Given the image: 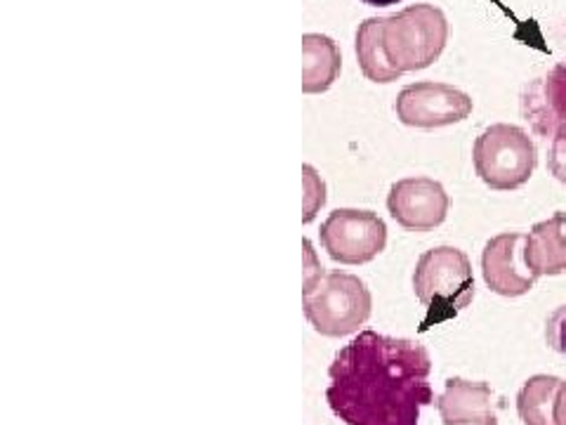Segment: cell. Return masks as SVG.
Segmentation results:
<instances>
[{"label": "cell", "instance_id": "cell-6", "mask_svg": "<svg viewBox=\"0 0 566 425\" xmlns=\"http://www.w3.org/2000/svg\"><path fill=\"white\" fill-rule=\"evenodd\" d=\"M522 112L543 139H551L547 168L566 185V60L526 87Z\"/></svg>", "mask_w": 566, "mask_h": 425}, {"label": "cell", "instance_id": "cell-5", "mask_svg": "<svg viewBox=\"0 0 566 425\" xmlns=\"http://www.w3.org/2000/svg\"><path fill=\"white\" fill-rule=\"evenodd\" d=\"M472 158L476 175L495 191L520 189L528 183L538 164L534 139L510 123H495L476 137Z\"/></svg>", "mask_w": 566, "mask_h": 425}, {"label": "cell", "instance_id": "cell-8", "mask_svg": "<svg viewBox=\"0 0 566 425\" xmlns=\"http://www.w3.org/2000/svg\"><path fill=\"white\" fill-rule=\"evenodd\" d=\"M397 118L411 128H444L472 114V97L447 83L420 81L406 85L397 97Z\"/></svg>", "mask_w": 566, "mask_h": 425}, {"label": "cell", "instance_id": "cell-4", "mask_svg": "<svg viewBox=\"0 0 566 425\" xmlns=\"http://www.w3.org/2000/svg\"><path fill=\"white\" fill-rule=\"evenodd\" d=\"M413 291L428 308L420 333L449 322L463 312L474 298V274L470 258L453 246H437L424 251L413 272Z\"/></svg>", "mask_w": 566, "mask_h": 425}, {"label": "cell", "instance_id": "cell-18", "mask_svg": "<svg viewBox=\"0 0 566 425\" xmlns=\"http://www.w3.org/2000/svg\"><path fill=\"white\" fill-rule=\"evenodd\" d=\"M364 3L370 8H387V6H397L399 0H364Z\"/></svg>", "mask_w": 566, "mask_h": 425}, {"label": "cell", "instance_id": "cell-3", "mask_svg": "<svg viewBox=\"0 0 566 425\" xmlns=\"http://www.w3.org/2000/svg\"><path fill=\"white\" fill-rule=\"evenodd\" d=\"M305 287H303V308L314 331L328 339H343V335L357 333L370 317V291L366 283L347 272L333 270L326 272L316 262L312 243L305 239Z\"/></svg>", "mask_w": 566, "mask_h": 425}, {"label": "cell", "instance_id": "cell-9", "mask_svg": "<svg viewBox=\"0 0 566 425\" xmlns=\"http://www.w3.org/2000/svg\"><path fill=\"white\" fill-rule=\"evenodd\" d=\"M387 208L409 232H430L449 216V194L432 177H406L389 189Z\"/></svg>", "mask_w": 566, "mask_h": 425}, {"label": "cell", "instance_id": "cell-12", "mask_svg": "<svg viewBox=\"0 0 566 425\" xmlns=\"http://www.w3.org/2000/svg\"><path fill=\"white\" fill-rule=\"evenodd\" d=\"M566 212H555L553 218L531 227L524 243V260L536 277H555L566 272Z\"/></svg>", "mask_w": 566, "mask_h": 425}, {"label": "cell", "instance_id": "cell-17", "mask_svg": "<svg viewBox=\"0 0 566 425\" xmlns=\"http://www.w3.org/2000/svg\"><path fill=\"white\" fill-rule=\"evenodd\" d=\"M555 425H566V383L562 381L555 402Z\"/></svg>", "mask_w": 566, "mask_h": 425}, {"label": "cell", "instance_id": "cell-1", "mask_svg": "<svg viewBox=\"0 0 566 425\" xmlns=\"http://www.w3.org/2000/svg\"><path fill=\"white\" fill-rule=\"evenodd\" d=\"M430 354L420 343L361 331L328 369L326 400L347 425H418L434 402Z\"/></svg>", "mask_w": 566, "mask_h": 425}, {"label": "cell", "instance_id": "cell-13", "mask_svg": "<svg viewBox=\"0 0 566 425\" xmlns=\"http://www.w3.org/2000/svg\"><path fill=\"white\" fill-rule=\"evenodd\" d=\"M340 50L324 33L303 35V93H326L340 74Z\"/></svg>", "mask_w": 566, "mask_h": 425}, {"label": "cell", "instance_id": "cell-16", "mask_svg": "<svg viewBox=\"0 0 566 425\" xmlns=\"http://www.w3.org/2000/svg\"><path fill=\"white\" fill-rule=\"evenodd\" d=\"M545 339L553 350L566 354V308H559L551 319H547Z\"/></svg>", "mask_w": 566, "mask_h": 425}, {"label": "cell", "instance_id": "cell-15", "mask_svg": "<svg viewBox=\"0 0 566 425\" xmlns=\"http://www.w3.org/2000/svg\"><path fill=\"white\" fill-rule=\"evenodd\" d=\"M303 173H305V187H307L303 222H312L316 218V210L322 208L324 201H326V187L322 183V177L316 175V170L312 166H305Z\"/></svg>", "mask_w": 566, "mask_h": 425}, {"label": "cell", "instance_id": "cell-10", "mask_svg": "<svg viewBox=\"0 0 566 425\" xmlns=\"http://www.w3.org/2000/svg\"><path fill=\"white\" fill-rule=\"evenodd\" d=\"M526 237L520 232H505L493 237L482 253V272L486 287L505 298H520L534 289L536 274L524 260Z\"/></svg>", "mask_w": 566, "mask_h": 425}, {"label": "cell", "instance_id": "cell-7", "mask_svg": "<svg viewBox=\"0 0 566 425\" xmlns=\"http://www.w3.org/2000/svg\"><path fill=\"white\" fill-rule=\"evenodd\" d=\"M324 251L340 265H364L385 251L387 227L378 212L338 208L322 225Z\"/></svg>", "mask_w": 566, "mask_h": 425}, {"label": "cell", "instance_id": "cell-2", "mask_svg": "<svg viewBox=\"0 0 566 425\" xmlns=\"http://www.w3.org/2000/svg\"><path fill=\"white\" fill-rule=\"evenodd\" d=\"M449 41L447 14L418 3L389 17H368L357 29V60L374 83H392L409 71L432 66Z\"/></svg>", "mask_w": 566, "mask_h": 425}, {"label": "cell", "instance_id": "cell-14", "mask_svg": "<svg viewBox=\"0 0 566 425\" xmlns=\"http://www.w3.org/2000/svg\"><path fill=\"white\" fill-rule=\"evenodd\" d=\"M562 381L557 376H534L517 395V414L524 425H555V402Z\"/></svg>", "mask_w": 566, "mask_h": 425}, {"label": "cell", "instance_id": "cell-11", "mask_svg": "<svg viewBox=\"0 0 566 425\" xmlns=\"http://www.w3.org/2000/svg\"><path fill=\"white\" fill-rule=\"evenodd\" d=\"M499 406L501 402H495L489 383L465 379H449L444 393L437 400L444 425H499Z\"/></svg>", "mask_w": 566, "mask_h": 425}]
</instances>
